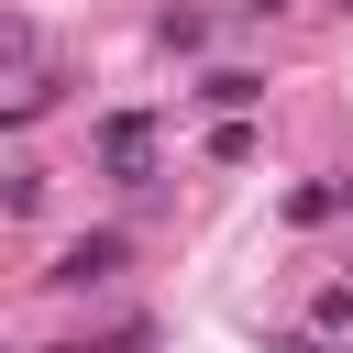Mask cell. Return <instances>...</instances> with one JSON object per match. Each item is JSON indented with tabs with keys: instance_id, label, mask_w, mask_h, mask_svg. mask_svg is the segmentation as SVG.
I'll return each instance as SVG.
<instances>
[{
	"instance_id": "10",
	"label": "cell",
	"mask_w": 353,
	"mask_h": 353,
	"mask_svg": "<svg viewBox=\"0 0 353 353\" xmlns=\"http://www.w3.org/2000/svg\"><path fill=\"white\" fill-rule=\"evenodd\" d=\"M276 353H331V331H298V342H276Z\"/></svg>"
},
{
	"instance_id": "11",
	"label": "cell",
	"mask_w": 353,
	"mask_h": 353,
	"mask_svg": "<svg viewBox=\"0 0 353 353\" xmlns=\"http://www.w3.org/2000/svg\"><path fill=\"white\" fill-rule=\"evenodd\" d=\"M331 199H342V210H353V176H342V188H331Z\"/></svg>"
},
{
	"instance_id": "9",
	"label": "cell",
	"mask_w": 353,
	"mask_h": 353,
	"mask_svg": "<svg viewBox=\"0 0 353 353\" xmlns=\"http://www.w3.org/2000/svg\"><path fill=\"white\" fill-rule=\"evenodd\" d=\"M232 11H243V22H276V11H287V0H232Z\"/></svg>"
},
{
	"instance_id": "12",
	"label": "cell",
	"mask_w": 353,
	"mask_h": 353,
	"mask_svg": "<svg viewBox=\"0 0 353 353\" xmlns=\"http://www.w3.org/2000/svg\"><path fill=\"white\" fill-rule=\"evenodd\" d=\"M55 353H99V342H55Z\"/></svg>"
},
{
	"instance_id": "2",
	"label": "cell",
	"mask_w": 353,
	"mask_h": 353,
	"mask_svg": "<svg viewBox=\"0 0 353 353\" xmlns=\"http://www.w3.org/2000/svg\"><path fill=\"white\" fill-rule=\"evenodd\" d=\"M99 176H154V121L143 110H110L99 121Z\"/></svg>"
},
{
	"instance_id": "3",
	"label": "cell",
	"mask_w": 353,
	"mask_h": 353,
	"mask_svg": "<svg viewBox=\"0 0 353 353\" xmlns=\"http://www.w3.org/2000/svg\"><path fill=\"white\" fill-rule=\"evenodd\" d=\"M0 77H44V33L22 11H0Z\"/></svg>"
},
{
	"instance_id": "8",
	"label": "cell",
	"mask_w": 353,
	"mask_h": 353,
	"mask_svg": "<svg viewBox=\"0 0 353 353\" xmlns=\"http://www.w3.org/2000/svg\"><path fill=\"white\" fill-rule=\"evenodd\" d=\"M309 320H320V331H353V276H342V287H320V309H309Z\"/></svg>"
},
{
	"instance_id": "7",
	"label": "cell",
	"mask_w": 353,
	"mask_h": 353,
	"mask_svg": "<svg viewBox=\"0 0 353 353\" xmlns=\"http://www.w3.org/2000/svg\"><path fill=\"white\" fill-rule=\"evenodd\" d=\"M0 210H11V221H22V210H44V176H33V165H11V176H0Z\"/></svg>"
},
{
	"instance_id": "5",
	"label": "cell",
	"mask_w": 353,
	"mask_h": 353,
	"mask_svg": "<svg viewBox=\"0 0 353 353\" xmlns=\"http://www.w3.org/2000/svg\"><path fill=\"white\" fill-rule=\"evenodd\" d=\"M154 44H165V55H199V44H210V11H165Z\"/></svg>"
},
{
	"instance_id": "4",
	"label": "cell",
	"mask_w": 353,
	"mask_h": 353,
	"mask_svg": "<svg viewBox=\"0 0 353 353\" xmlns=\"http://www.w3.org/2000/svg\"><path fill=\"white\" fill-rule=\"evenodd\" d=\"M199 99H210V110H254V99H265V77H254V66H210V77H199Z\"/></svg>"
},
{
	"instance_id": "6",
	"label": "cell",
	"mask_w": 353,
	"mask_h": 353,
	"mask_svg": "<svg viewBox=\"0 0 353 353\" xmlns=\"http://www.w3.org/2000/svg\"><path fill=\"white\" fill-rule=\"evenodd\" d=\"M243 154H254V121H243V110H232V121H221V132H210V165H243Z\"/></svg>"
},
{
	"instance_id": "1",
	"label": "cell",
	"mask_w": 353,
	"mask_h": 353,
	"mask_svg": "<svg viewBox=\"0 0 353 353\" xmlns=\"http://www.w3.org/2000/svg\"><path fill=\"white\" fill-rule=\"evenodd\" d=\"M121 265H132V243H121V232H77V243L44 265V287H110Z\"/></svg>"
}]
</instances>
